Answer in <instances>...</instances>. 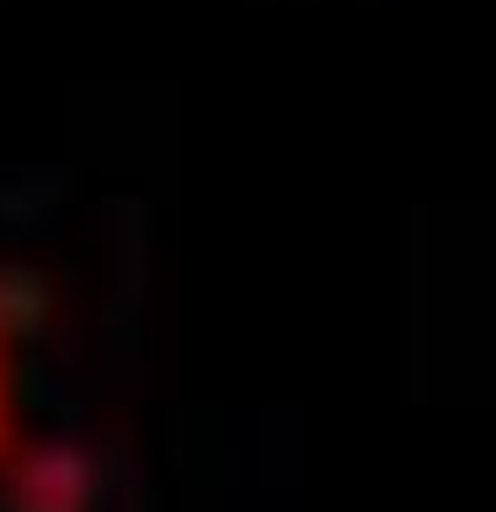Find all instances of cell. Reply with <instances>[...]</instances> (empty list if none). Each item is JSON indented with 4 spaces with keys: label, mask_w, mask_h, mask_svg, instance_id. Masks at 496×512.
Wrapping results in <instances>:
<instances>
[{
    "label": "cell",
    "mask_w": 496,
    "mask_h": 512,
    "mask_svg": "<svg viewBox=\"0 0 496 512\" xmlns=\"http://www.w3.org/2000/svg\"><path fill=\"white\" fill-rule=\"evenodd\" d=\"M0 416H6V374H0Z\"/></svg>",
    "instance_id": "6da1fadb"
}]
</instances>
